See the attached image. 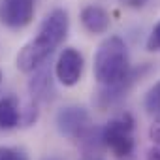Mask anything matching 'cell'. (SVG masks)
<instances>
[{"label": "cell", "mask_w": 160, "mask_h": 160, "mask_svg": "<svg viewBox=\"0 0 160 160\" xmlns=\"http://www.w3.org/2000/svg\"><path fill=\"white\" fill-rule=\"evenodd\" d=\"M68 28H70V19H68L66 10L57 8L51 13H47L45 19L42 21L36 36L17 55L15 62H17L19 72L30 73V72H36L40 66H43V62L66 40Z\"/></svg>", "instance_id": "obj_1"}, {"label": "cell", "mask_w": 160, "mask_h": 160, "mask_svg": "<svg viewBox=\"0 0 160 160\" xmlns=\"http://www.w3.org/2000/svg\"><path fill=\"white\" fill-rule=\"evenodd\" d=\"M130 73L128 49L122 38H106L94 53V79L102 87L115 85Z\"/></svg>", "instance_id": "obj_2"}, {"label": "cell", "mask_w": 160, "mask_h": 160, "mask_svg": "<svg viewBox=\"0 0 160 160\" xmlns=\"http://www.w3.org/2000/svg\"><path fill=\"white\" fill-rule=\"evenodd\" d=\"M55 124L60 136L81 143L85 149H94L100 141V128H96L91 121V113L83 106H66L58 109L55 117Z\"/></svg>", "instance_id": "obj_3"}, {"label": "cell", "mask_w": 160, "mask_h": 160, "mask_svg": "<svg viewBox=\"0 0 160 160\" xmlns=\"http://www.w3.org/2000/svg\"><path fill=\"white\" fill-rule=\"evenodd\" d=\"M134 128H136L134 117L128 111H122L113 119H109L100 128V141L117 158H128L134 154L136 149Z\"/></svg>", "instance_id": "obj_4"}, {"label": "cell", "mask_w": 160, "mask_h": 160, "mask_svg": "<svg viewBox=\"0 0 160 160\" xmlns=\"http://www.w3.org/2000/svg\"><path fill=\"white\" fill-rule=\"evenodd\" d=\"M83 68H85L83 55L75 47H64L57 58V64H55V77L58 79L60 85L73 87L81 81Z\"/></svg>", "instance_id": "obj_5"}, {"label": "cell", "mask_w": 160, "mask_h": 160, "mask_svg": "<svg viewBox=\"0 0 160 160\" xmlns=\"http://www.w3.org/2000/svg\"><path fill=\"white\" fill-rule=\"evenodd\" d=\"M34 19V0H0V25L19 30Z\"/></svg>", "instance_id": "obj_6"}, {"label": "cell", "mask_w": 160, "mask_h": 160, "mask_svg": "<svg viewBox=\"0 0 160 160\" xmlns=\"http://www.w3.org/2000/svg\"><path fill=\"white\" fill-rule=\"evenodd\" d=\"M138 75H141V72H138V70L132 72L130 70V73L122 79V81H119L115 85H109V87H102V91L98 92V104L102 108H108V106H113V104L121 102L128 94V91L134 87Z\"/></svg>", "instance_id": "obj_7"}, {"label": "cell", "mask_w": 160, "mask_h": 160, "mask_svg": "<svg viewBox=\"0 0 160 160\" xmlns=\"http://www.w3.org/2000/svg\"><path fill=\"white\" fill-rule=\"evenodd\" d=\"M79 19H81L83 28L91 34H104V32H108V28L111 25L109 13L104 8L94 6V4L85 6L81 10V13H79Z\"/></svg>", "instance_id": "obj_8"}, {"label": "cell", "mask_w": 160, "mask_h": 160, "mask_svg": "<svg viewBox=\"0 0 160 160\" xmlns=\"http://www.w3.org/2000/svg\"><path fill=\"white\" fill-rule=\"evenodd\" d=\"M21 122L19 100L15 96H6L0 100V130H12Z\"/></svg>", "instance_id": "obj_9"}, {"label": "cell", "mask_w": 160, "mask_h": 160, "mask_svg": "<svg viewBox=\"0 0 160 160\" xmlns=\"http://www.w3.org/2000/svg\"><path fill=\"white\" fill-rule=\"evenodd\" d=\"M30 94L34 100H51L53 94H55V87H53V81H51V75L47 72H40L32 81H30Z\"/></svg>", "instance_id": "obj_10"}, {"label": "cell", "mask_w": 160, "mask_h": 160, "mask_svg": "<svg viewBox=\"0 0 160 160\" xmlns=\"http://www.w3.org/2000/svg\"><path fill=\"white\" fill-rule=\"evenodd\" d=\"M145 109L151 115H160V81L154 83L145 94Z\"/></svg>", "instance_id": "obj_11"}, {"label": "cell", "mask_w": 160, "mask_h": 160, "mask_svg": "<svg viewBox=\"0 0 160 160\" xmlns=\"http://www.w3.org/2000/svg\"><path fill=\"white\" fill-rule=\"evenodd\" d=\"M0 160H30L27 151L12 145H0Z\"/></svg>", "instance_id": "obj_12"}, {"label": "cell", "mask_w": 160, "mask_h": 160, "mask_svg": "<svg viewBox=\"0 0 160 160\" xmlns=\"http://www.w3.org/2000/svg\"><path fill=\"white\" fill-rule=\"evenodd\" d=\"M145 45H147V51H160V21L152 27Z\"/></svg>", "instance_id": "obj_13"}, {"label": "cell", "mask_w": 160, "mask_h": 160, "mask_svg": "<svg viewBox=\"0 0 160 160\" xmlns=\"http://www.w3.org/2000/svg\"><path fill=\"white\" fill-rule=\"evenodd\" d=\"M149 138H151V141H152L154 145H160V115H156L154 122L151 124V128H149Z\"/></svg>", "instance_id": "obj_14"}, {"label": "cell", "mask_w": 160, "mask_h": 160, "mask_svg": "<svg viewBox=\"0 0 160 160\" xmlns=\"http://www.w3.org/2000/svg\"><path fill=\"white\" fill-rule=\"evenodd\" d=\"M147 160H160V145H154L147 151Z\"/></svg>", "instance_id": "obj_15"}, {"label": "cell", "mask_w": 160, "mask_h": 160, "mask_svg": "<svg viewBox=\"0 0 160 160\" xmlns=\"http://www.w3.org/2000/svg\"><path fill=\"white\" fill-rule=\"evenodd\" d=\"M81 160H104V158H100V156H85Z\"/></svg>", "instance_id": "obj_16"}, {"label": "cell", "mask_w": 160, "mask_h": 160, "mask_svg": "<svg viewBox=\"0 0 160 160\" xmlns=\"http://www.w3.org/2000/svg\"><path fill=\"white\" fill-rule=\"evenodd\" d=\"M45 160H60V158H57V156H49V158H45Z\"/></svg>", "instance_id": "obj_17"}, {"label": "cell", "mask_w": 160, "mask_h": 160, "mask_svg": "<svg viewBox=\"0 0 160 160\" xmlns=\"http://www.w3.org/2000/svg\"><path fill=\"white\" fill-rule=\"evenodd\" d=\"M0 83H2V72H0Z\"/></svg>", "instance_id": "obj_18"}]
</instances>
